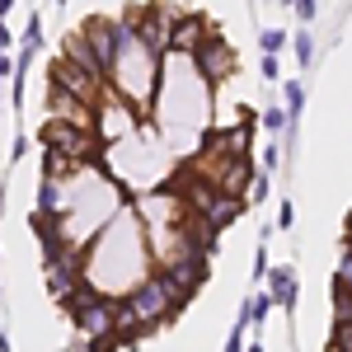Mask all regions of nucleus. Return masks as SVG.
<instances>
[{
	"label": "nucleus",
	"instance_id": "nucleus-16",
	"mask_svg": "<svg viewBox=\"0 0 352 352\" xmlns=\"http://www.w3.org/2000/svg\"><path fill=\"white\" fill-rule=\"evenodd\" d=\"M263 127H268V132H282V127H287V113H282V109H268V113H263Z\"/></svg>",
	"mask_w": 352,
	"mask_h": 352
},
{
	"label": "nucleus",
	"instance_id": "nucleus-22",
	"mask_svg": "<svg viewBox=\"0 0 352 352\" xmlns=\"http://www.w3.org/2000/svg\"><path fill=\"white\" fill-rule=\"evenodd\" d=\"M10 43H14V33H10V28L0 24V52H10Z\"/></svg>",
	"mask_w": 352,
	"mask_h": 352
},
{
	"label": "nucleus",
	"instance_id": "nucleus-3",
	"mask_svg": "<svg viewBox=\"0 0 352 352\" xmlns=\"http://www.w3.org/2000/svg\"><path fill=\"white\" fill-rule=\"evenodd\" d=\"M43 141H47L52 151H61L66 160H76V164H89L99 155V136L85 132V127H71V122H61V118H52V122L43 127Z\"/></svg>",
	"mask_w": 352,
	"mask_h": 352
},
{
	"label": "nucleus",
	"instance_id": "nucleus-11",
	"mask_svg": "<svg viewBox=\"0 0 352 352\" xmlns=\"http://www.w3.org/2000/svg\"><path fill=\"white\" fill-rule=\"evenodd\" d=\"M66 61H76V66H85V71H89V76H99V80H104V71H99V61H94V52H89V43H85L80 28L66 38Z\"/></svg>",
	"mask_w": 352,
	"mask_h": 352
},
{
	"label": "nucleus",
	"instance_id": "nucleus-21",
	"mask_svg": "<svg viewBox=\"0 0 352 352\" xmlns=\"http://www.w3.org/2000/svg\"><path fill=\"white\" fill-rule=\"evenodd\" d=\"M258 71H263V80H277V56H263Z\"/></svg>",
	"mask_w": 352,
	"mask_h": 352
},
{
	"label": "nucleus",
	"instance_id": "nucleus-10",
	"mask_svg": "<svg viewBox=\"0 0 352 352\" xmlns=\"http://www.w3.org/2000/svg\"><path fill=\"white\" fill-rule=\"evenodd\" d=\"M268 296L272 305H296V272L292 268H268Z\"/></svg>",
	"mask_w": 352,
	"mask_h": 352
},
{
	"label": "nucleus",
	"instance_id": "nucleus-19",
	"mask_svg": "<svg viewBox=\"0 0 352 352\" xmlns=\"http://www.w3.org/2000/svg\"><path fill=\"white\" fill-rule=\"evenodd\" d=\"M292 221H296V207H292V202H282V207H277V226H282V230H292Z\"/></svg>",
	"mask_w": 352,
	"mask_h": 352
},
{
	"label": "nucleus",
	"instance_id": "nucleus-25",
	"mask_svg": "<svg viewBox=\"0 0 352 352\" xmlns=\"http://www.w3.org/2000/svg\"><path fill=\"white\" fill-rule=\"evenodd\" d=\"M10 5H14V0H0V19H5V14H10Z\"/></svg>",
	"mask_w": 352,
	"mask_h": 352
},
{
	"label": "nucleus",
	"instance_id": "nucleus-12",
	"mask_svg": "<svg viewBox=\"0 0 352 352\" xmlns=\"http://www.w3.org/2000/svg\"><path fill=\"white\" fill-rule=\"evenodd\" d=\"M38 47H43V19L33 14V19H28V28H24V52H19V61H14V66H24V71H28V61H33V52H38Z\"/></svg>",
	"mask_w": 352,
	"mask_h": 352
},
{
	"label": "nucleus",
	"instance_id": "nucleus-20",
	"mask_svg": "<svg viewBox=\"0 0 352 352\" xmlns=\"http://www.w3.org/2000/svg\"><path fill=\"white\" fill-rule=\"evenodd\" d=\"M244 329H249V324H235V333H230V343H226V352H244Z\"/></svg>",
	"mask_w": 352,
	"mask_h": 352
},
{
	"label": "nucleus",
	"instance_id": "nucleus-6",
	"mask_svg": "<svg viewBox=\"0 0 352 352\" xmlns=\"http://www.w3.org/2000/svg\"><path fill=\"white\" fill-rule=\"evenodd\" d=\"M122 19H89V24L80 28L85 43H89V52H94V61H99V71H104V80H109V66L113 56H118V38H122Z\"/></svg>",
	"mask_w": 352,
	"mask_h": 352
},
{
	"label": "nucleus",
	"instance_id": "nucleus-23",
	"mask_svg": "<svg viewBox=\"0 0 352 352\" xmlns=\"http://www.w3.org/2000/svg\"><path fill=\"white\" fill-rule=\"evenodd\" d=\"M14 71V61H10V52H0V76H10Z\"/></svg>",
	"mask_w": 352,
	"mask_h": 352
},
{
	"label": "nucleus",
	"instance_id": "nucleus-17",
	"mask_svg": "<svg viewBox=\"0 0 352 352\" xmlns=\"http://www.w3.org/2000/svg\"><path fill=\"white\" fill-rule=\"evenodd\" d=\"M268 192H272V179H268V174H258V179H254V192H249V197H254V202H263Z\"/></svg>",
	"mask_w": 352,
	"mask_h": 352
},
{
	"label": "nucleus",
	"instance_id": "nucleus-27",
	"mask_svg": "<svg viewBox=\"0 0 352 352\" xmlns=\"http://www.w3.org/2000/svg\"><path fill=\"white\" fill-rule=\"evenodd\" d=\"M249 352H263V348H258V343H254V348H249Z\"/></svg>",
	"mask_w": 352,
	"mask_h": 352
},
{
	"label": "nucleus",
	"instance_id": "nucleus-26",
	"mask_svg": "<svg viewBox=\"0 0 352 352\" xmlns=\"http://www.w3.org/2000/svg\"><path fill=\"white\" fill-rule=\"evenodd\" d=\"M348 249H352V217H348Z\"/></svg>",
	"mask_w": 352,
	"mask_h": 352
},
{
	"label": "nucleus",
	"instance_id": "nucleus-9",
	"mask_svg": "<svg viewBox=\"0 0 352 352\" xmlns=\"http://www.w3.org/2000/svg\"><path fill=\"white\" fill-rule=\"evenodd\" d=\"M52 118H61V122H71V127H85V132H94V109L89 104H80L76 94H66V89H56L52 85Z\"/></svg>",
	"mask_w": 352,
	"mask_h": 352
},
{
	"label": "nucleus",
	"instance_id": "nucleus-7",
	"mask_svg": "<svg viewBox=\"0 0 352 352\" xmlns=\"http://www.w3.org/2000/svg\"><path fill=\"white\" fill-rule=\"evenodd\" d=\"M192 66H197L202 80H226V76L235 71V52H230L221 38H207V43L192 52Z\"/></svg>",
	"mask_w": 352,
	"mask_h": 352
},
{
	"label": "nucleus",
	"instance_id": "nucleus-15",
	"mask_svg": "<svg viewBox=\"0 0 352 352\" xmlns=\"http://www.w3.org/2000/svg\"><path fill=\"white\" fill-rule=\"evenodd\" d=\"M296 61H300V66L315 61V33H305V28L296 33Z\"/></svg>",
	"mask_w": 352,
	"mask_h": 352
},
{
	"label": "nucleus",
	"instance_id": "nucleus-13",
	"mask_svg": "<svg viewBox=\"0 0 352 352\" xmlns=\"http://www.w3.org/2000/svg\"><path fill=\"white\" fill-rule=\"evenodd\" d=\"M300 109H305V85H300V80H287V127H296Z\"/></svg>",
	"mask_w": 352,
	"mask_h": 352
},
{
	"label": "nucleus",
	"instance_id": "nucleus-24",
	"mask_svg": "<svg viewBox=\"0 0 352 352\" xmlns=\"http://www.w3.org/2000/svg\"><path fill=\"white\" fill-rule=\"evenodd\" d=\"M0 352H10V333L5 329H0Z\"/></svg>",
	"mask_w": 352,
	"mask_h": 352
},
{
	"label": "nucleus",
	"instance_id": "nucleus-2",
	"mask_svg": "<svg viewBox=\"0 0 352 352\" xmlns=\"http://www.w3.org/2000/svg\"><path fill=\"white\" fill-rule=\"evenodd\" d=\"M127 305L136 310V320L146 329V324H160L169 310H179V296L169 292V282H164L160 272H151V277H141L132 292H127Z\"/></svg>",
	"mask_w": 352,
	"mask_h": 352
},
{
	"label": "nucleus",
	"instance_id": "nucleus-14",
	"mask_svg": "<svg viewBox=\"0 0 352 352\" xmlns=\"http://www.w3.org/2000/svg\"><path fill=\"white\" fill-rule=\"evenodd\" d=\"M258 47H263V56H277L287 47V28H263L258 33Z\"/></svg>",
	"mask_w": 352,
	"mask_h": 352
},
{
	"label": "nucleus",
	"instance_id": "nucleus-4",
	"mask_svg": "<svg viewBox=\"0 0 352 352\" xmlns=\"http://www.w3.org/2000/svg\"><path fill=\"white\" fill-rule=\"evenodd\" d=\"M155 272L169 282V292H174L179 305H184V300L207 282V254H202V249H192V254H184V258H174V263H164V268H155Z\"/></svg>",
	"mask_w": 352,
	"mask_h": 352
},
{
	"label": "nucleus",
	"instance_id": "nucleus-1",
	"mask_svg": "<svg viewBox=\"0 0 352 352\" xmlns=\"http://www.w3.org/2000/svg\"><path fill=\"white\" fill-rule=\"evenodd\" d=\"M109 85H113V94H118L122 104L136 109V118L151 109V99H155V85H160V52H151V47L136 38L132 24L122 28V38H118V56H113V66H109Z\"/></svg>",
	"mask_w": 352,
	"mask_h": 352
},
{
	"label": "nucleus",
	"instance_id": "nucleus-5",
	"mask_svg": "<svg viewBox=\"0 0 352 352\" xmlns=\"http://www.w3.org/2000/svg\"><path fill=\"white\" fill-rule=\"evenodd\" d=\"M52 85H56V89H66V94H76L80 104H89V109H94L109 80H99V76H89L85 66L66 61V56H56V61H52Z\"/></svg>",
	"mask_w": 352,
	"mask_h": 352
},
{
	"label": "nucleus",
	"instance_id": "nucleus-8",
	"mask_svg": "<svg viewBox=\"0 0 352 352\" xmlns=\"http://www.w3.org/2000/svg\"><path fill=\"white\" fill-rule=\"evenodd\" d=\"M207 38H212V33H207V24H202L197 14H174V33H169V47H174V52L192 56Z\"/></svg>",
	"mask_w": 352,
	"mask_h": 352
},
{
	"label": "nucleus",
	"instance_id": "nucleus-18",
	"mask_svg": "<svg viewBox=\"0 0 352 352\" xmlns=\"http://www.w3.org/2000/svg\"><path fill=\"white\" fill-rule=\"evenodd\" d=\"M292 5H296V14L305 19V24H310V19L320 14V5H315V0H292Z\"/></svg>",
	"mask_w": 352,
	"mask_h": 352
}]
</instances>
